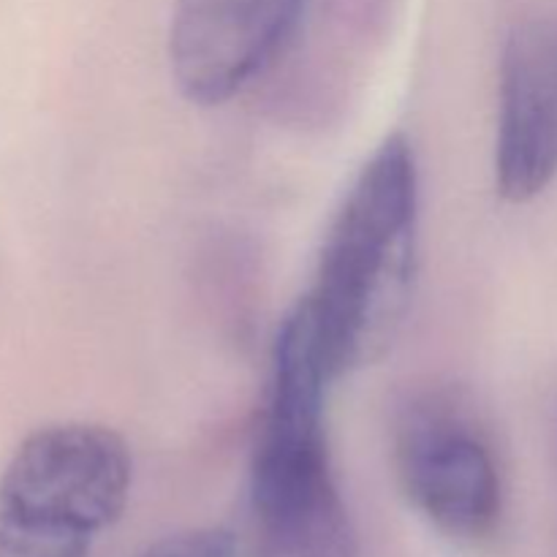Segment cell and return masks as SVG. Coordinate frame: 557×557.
I'll use <instances>...</instances> for the list:
<instances>
[{"label": "cell", "instance_id": "obj_1", "mask_svg": "<svg viewBox=\"0 0 557 557\" xmlns=\"http://www.w3.org/2000/svg\"><path fill=\"white\" fill-rule=\"evenodd\" d=\"M419 264V166L411 141L386 136L326 228L299 299L332 381L368 368L406 321Z\"/></svg>", "mask_w": 557, "mask_h": 557}, {"label": "cell", "instance_id": "obj_2", "mask_svg": "<svg viewBox=\"0 0 557 557\" xmlns=\"http://www.w3.org/2000/svg\"><path fill=\"white\" fill-rule=\"evenodd\" d=\"M330 384L297 302L277 330L250 455L256 557H359L326 438Z\"/></svg>", "mask_w": 557, "mask_h": 557}, {"label": "cell", "instance_id": "obj_3", "mask_svg": "<svg viewBox=\"0 0 557 557\" xmlns=\"http://www.w3.org/2000/svg\"><path fill=\"white\" fill-rule=\"evenodd\" d=\"M131 479V449L112 428H38L0 473V557H90L123 515Z\"/></svg>", "mask_w": 557, "mask_h": 557}, {"label": "cell", "instance_id": "obj_4", "mask_svg": "<svg viewBox=\"0 0 557 557\" xmlns=\"http://www.w3.org/2000/svg\"><path fill=\"white\" fill-rule=\"evenodd\" d=\"M397 479L413 509L457 542H484L504 517L493 435L455 384L413 386L392 419Z\"/></svg>", "mask_w": 557, "mask_h": 557}, {"label": "cell", "instance_id": "obj_5", "mask_svg": "<svg viewBox=\"0 0 557 557\" xmlns=\"http://www.w3.org/2000/svg\"><path fill=\"white\" fill-rule=\"evenodd\" d=\"M310 0H174L169 65L190 103L221 107L283 58Z\"/></svg>", "mask_w": 557, "mask_h": 557}, {"label": "cell", "instance_id": "obj_6", "mask_svg": "<svg viewBox=\"0 0 557 557\" xmlns=\"http://www.w3.org/2000/svg\"><path fill=\"white\" fill-rule=\"evenodd\" d=\"M495 188L528 205L557 180V5L522 16L498 65Z\"/></svg>", "mask_w": 557, "mask_h": 557}, {"label": "cell", "instance_id": "obj_7", "mask_svg": "<svg viewBox=\"0 0 557 557\" xmlns=\"http://www.w3.org/2000/svg\"><path fill=\"white\" fill-rule=\"evenodd\" d=\"M139 557H237V542L223 528H185L158 539Z\"/></svg>", "mask_w": 557, "mask_h": 557}]
</instances>
